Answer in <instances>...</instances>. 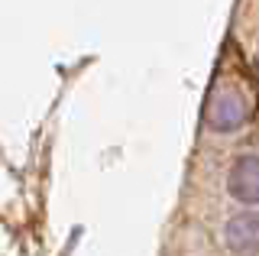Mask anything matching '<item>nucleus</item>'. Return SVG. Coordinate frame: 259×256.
<instances>
[{"label":"nucleus","instance_id":"f257e3e1","mask_svg":"<svg viewBox=\"0 0 259 256\" xmlns=\"http://www.w3.org/2000/svg\"><path fill=\"white\" fill-rule=\"evenodd\" d=\"M227 246L237 256H256V246H259L256 214H240V218L227 224Z\"/></svg>","mask_w":259,"mask_h":256},{"label":"nucleus","instance_id":"f03ea898","mask_svg":"<svg viewBox=\"0 0 259 256\" xmlns=\"http://www.w3.org/2000/svg\"><path fill=\"white\" fill-rule=\"evenodd\" d=\"M227 185H230V195L240 198V201L253 204L259 198V179H256V159L253 156H243L237 159V165L230 169V179H227Z\"/></svg>","mask_w":259,"mask_h":256}]
</instances>
